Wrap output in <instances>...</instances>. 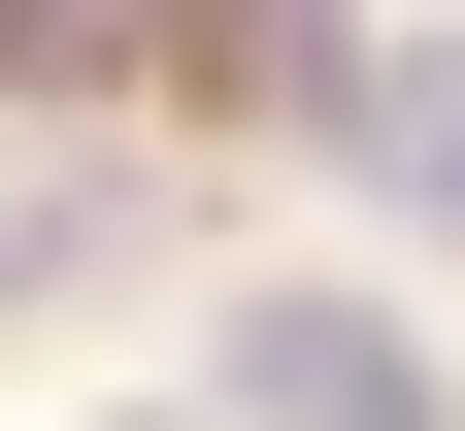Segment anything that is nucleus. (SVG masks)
<instances>
[{
    "label": "nucleus",
    "mask_w": 465,
    "mask_h": 431,
    "mask_svg": "<svg viewBox=\"0 0 465 431\" xmlns=\"http://www.w3.org/2000/svg\"><path fill=\"white\" fill-rule=\"evenodd\" d=\"M100 34H166V67H200V100H332V67H366L332 0H100Z\"/></svg>",
    "instance_id": "nucleus-2"
},
{
    "label": "nucleus",
    "mask_w": 465,
    "mask_h": 431,
    "mask_svg": "<svg viewBox=\"0 0 465 431\" xmlns=\"http://www.w3.org/2000/svg\"><path fill=\"white\" fill-rule=\"evenodd\" d=\"M200 431H465V398H432L399 299H300V266H266V299L200 332Z\"/></svg>",
    "instance_id": "nucleus-1"
},
{
    "label": "nucleus",
    "mask_w": 465,
    "mask_h": 431,
    "mask_svg": "<svg viewBox=\"0 0 465 431\" xmlns=\"http://www.w3.org/2000/svg\"><path fill=\"white\" fill-rule=\"evenodd\" d=\"M366 200H399V232H465V34H399V67H366Z\"/></svg>",
    "instance_id": "nucleus-3"
},
{
    "label": "nucleus",
    "mask_w": 465,
    "mask_h": 431,
    "mask_svg": "<svg viewBox=\"0 0 465 431\" xmlns=\"http://www.w3.org/2000/svg\"><path fill=\"white\" fill-rule=\"evenodd\" d=\"M0 34H100V0H0Z\"/></svg>",
    "instance_id": "nucleus-4"
},
{
    "label": "nucleus",
    "mask_w": 465,
    "mask_h": 431,
    "mask_svg": "<svg viewBox=\"0 0 465 431\" xmlns=\"http://www.w3.org/2000/svg\"><path fill=\"white\" fill-rule=\"evenodd\" d=\"M134 431H200V398H134Z\"/></svg>",
    "instance_id": "nucleus-5"
}]
</instances>
